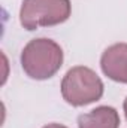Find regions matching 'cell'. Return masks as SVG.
I'll return each mask as SVG.
<instances>
[{
	"instance_id": "cell-2",
	"label": "cell",
	"mask_w": 127,
	"mask_h": 128,
	"mask_svg": "<svg viewBox=\"0 0 127 128\" xmlns=\"http://www.w3.org/2000/svg\"><path fill=\"white\" fill-rule=\"evenodd\" d=\"M61 96L72 106H85L103 96V82L91 68L76 66L64 74Z\"/></svg>"
},
{
	"instance_id": "cell-1",
	"label": "cell",
	"mask_w": 127,
	"mask_h": 128,
	"mask_svg": "<svg viewBox=\"0 0 127 128\" xmlns=\"http://www.w3.org/2000/svg\"><path fill=\"white\" fill-rule=\"evenodd\" d=\"M63 64V51L51 39H33L21 54V66L27 76L36 80L52 78Z\"/></svg>"
},
{
	"instance_id": "cell-3",
	"label": "cell",
	"mask_w": 127,
	"mask_h": 128,
	"mask_svg": "<svg viewBox=\"0 0 127 128\" xmlns=\"http://www.w3.org/2000/svg\"><path fill=\"white\" fill-rule=\"evenodd\" d=\"M70 16L69 0H24L20 10L21 26L27 30L64 22Z\"/></svg>"
},
{
	"instance_id": "cell-6",
	"label": "cell",
	"mask_w": 127,
	"mask_h": 128,
	"mask_svg": "<svg viewBox=\"0 0 127 128\" xmlns=\"http://www.w3.org/2000/svg\"><path fill=\"white\" fill-rule=\"evenodd\" d=\"M43 128H67V127L60 125V124H48V125H45Z\"/></svg>"
},
{
	"instance_id": "cell-7",
	"label": "cell",
	"mask_w": 127,
	"mask_h": 128,
	"mask_svg": "<svg viewBox=\"0 0 127 128\" xmlns=\"http://www.w3.org/2000/svg\"><path fill=\"white\" fill-rule=\"evenodd\" d=\"M124 112H126V118H127V98L124 100Z\"/></svg>"
},
{
	"instance_id": "cell-4",
	"label": "cell",
	"mask_w": 127,
	"mask_h": 128,
	"mask_svg": "<svg viewBox=\"0 0 127 128\" xmlns=\"http://www.w3.org/2000/svg\"><path fill=\"white\" fill-rule=\"evenodd\" d=\"M100 66L109 79L127 84V43L109 46L102 55Z\"/></svg>"
},
{
	"instance_id": "cell-5",
	"label": "cell",
	"mask_w": 127,
	"mask_h": 128,
	"mask_svg": "<svg viewBox=\"0 0 127 128\" xmlns=\"http://www.w3.org/2000/svg\"><path fill=\"white\" fill-rule=\"evenodd\" d=\"M120 116L114 107L100 106L94 110L79 115L78 128H118Z\"/></svg>"
}]
</instances>
